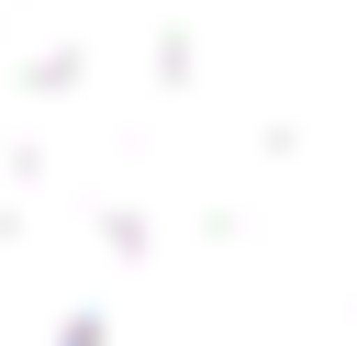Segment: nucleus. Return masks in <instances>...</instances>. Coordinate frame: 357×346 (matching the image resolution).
Returning <instances> with one entry per match:
<instances>
[{"label":"nucleus","mask_w":357,"mask_h":346,"mask_svg":"<svg viewBox=\"0 0 357 346\" xmlns=\"http://www.w3.org/2000/svg\"><path fill=\"white\" fill-rule=\"evenodd\" d=\"M0 346H357V0H0Z\"/></svg>","instance_id":"1"}]
</instances>
